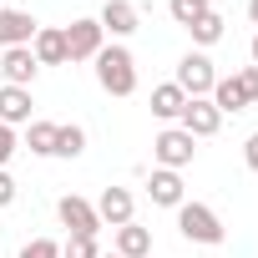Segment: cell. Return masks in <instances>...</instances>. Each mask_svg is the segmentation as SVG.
<instances>
[{"mask_svg": "<svg viewBox=\"0 0 258 258\" xmlns=\"http://www.w3.org/2000/svg\"><path fill=\"white\" fill-rule=\"evenodd\" d=\"M253 66H258V36H253Z\"/></svg>", "mask_w": 258, "mask_h": 258, "instance_id": "29", "label": "cell"}, {"mask_svg": "<svg viewBox=\"0 0 258 258\" xmlns=\"http://www.w3.org/2000/svg\"><path fill=\"white\" fill-rule=\"evenodd\" d=\"M61 36H66V61H96V51L106 46V31H101V21H91V16L71 21Z\"/></svg>", "mask_w": 258, "mask_h": 258, "instance_id": "4", "label": "cell"}, {"mask_svg": "<svg viewBox=\"0 0 258 258\" xmlns=\"http://www.w3.org/2000/svg\"><path fill=\"white\" fill-rule=\"evenodd\" d=\"M81 152H86V132H81L76 121H66L61 132H56V157H81Z\"/></svg>", "mask_w": 258, "mask_h": 258, "instance_id": "19", "label": "cell"}, {"mask_svg": "<svg viewBox=\"0 0 258 258\" xmlns=\"http://www.w3.org/2000/svg\"><path fill=\"white\" fill-rule=\"evenodd\" d=\"M243 162L258 172V132H248V142H243Z\"/></svg>", "mask_w": 258, "mask_h": 258, "instance_id": "27", "label": "cell"}, {"mask_svg": "<svg viewBox=\"0 0 258 258\" xmlns=\"http://www.w3.org/2000/svg\"><path fill=\"white\" fill-rule=\"evenodd\" d=\"M31 56H36V66H66V36L56 26H41L31 41Z\"/></svg>", "mask_w": 258, "mask_h": 258, "instance_id": "15", "label": "cell"}, {"mask_svg": "<svg viewBox=\"0 0 258 258\" xmlns=\"http://www.w3.org/2000/svg\"><path fill=\"white\" fill-rule=\"evenodd\" d=\"M36 56L31 46H11V51H0V86H31L36 81Z\"/></svg>", "mask_w": 258, "mask_h": 258, "instance_id": "8", "label": "cell"}, {"mask_svg": "<svg viewBox=\"0 0 258 258\" xmlns=\"http://www.w3.org/2000/svg\"><path fill=\"white\" fill-rule=\"evenodd\" d=\"M16 147H21V137H16V126H6V121H0V167H6V162L16 157Z\"/></svg>", "mask_w": 258, "mask_h": 258, "instance_id": "24", "label": "cell"}, {"mask_svg": "<svg viewBox=\"0 0 258 258\" xmlns=\"http://www.w3.org/2000/svg\"><path fill=\"white\" fill-rule=\"evenodd\" d=\"M61 258H101V248H96V238H66Z\"/></svg>", "mask_w": 258, "mask_h": 258, "instance_id": "22", "label": "cell"}, {"mask_svg": "<svg viewBox=\"0 0 258 258\" xmlns=\"http://www.w3.org/2000/svg\"><path fill=\"white\" fill-rule=\"evenodd\" d=\"M248 21H253V26H258V0H248Z\"/></svg>", "mask_w": 258, "mask_h": 258, "instance_id": "28", "label": "cell"}, {"mask_svg": "<svg viewBox=\"0 0 258 258\" xmlns=\"http://www.w3.org/2000/svg\"><path fill=\"white\" fill-rule=\"evenodd\" d=\"M96 21H101V31H106V36H116V41H121V36H132V31H137V6H132V0H106Z\"/></svg>", "mask_w": 258, "mask_h": 258, "instance_id": "12", "label": "cell"}, {"mask_svg": "<svg viewBox=\"0 0 258 258\" xmlns=\"http://www.w3.org/2000/svg\"><path fill=\"white\" fill-rule=\"evenodd\" d=\"M187 31H192V41H198V46H218V41H223V16H218V11H208V16H203L198 26H187Z\"/></svg>", "mask_w": 258, "mask_h": 258, "instance_id": "21", "label": "cell"}, {"mask_svg": "<svg viewBox=\"0 0 258 258\" xmlns=\"http://www.w3.org/2000/svg\"><path fill=\"white\" fill-rule=\"evenodd\" d=\"M238 86H243V96H248V106L258 101V66H243L238 71Z\"/></svg>", "mask_w": 258, "mask_h": 258, "instance_id": "25", "label": "cell"}, {"mask_svg": "<svg viewBox=\"0 0 258 258\" xmlns=\"http://www.w3.org/2000/svg\"><path fill=\"white\" fill-rule=\"evenodd\" d=\"M208 101L228 116V111H243L248 106V96H243V86H238V76H218V86L208 91Z\"/></svg>", "mask_w": 258, "mask_h": 258, "instance_id": "17", "label": "cell"}, {"mask_svg": "<svg viewBox=\"0 0 258 258\" xmlns=\"http://www.w3.org/2000/svg\"><path fill=\"white\" fill-rule=\"evenodd\" d=\"M167 11H172V21H177V26H198L213 6H208V0H167Z\"/></svg>", "mask_w": 258, "mask_h": 258, "instance_id": "20", "label": "cell"}, {"mask_svg": "<svg viewBox=\"0 0 258 258\" xmlns=\"http://www.w3.org/2000/svg\"><path fill=\"white\" fill-rule=\"evenodd\" d=\"M182 106H187V91H182L177 81H162V86H152V116H162V121H177V116H182Z\"/></svg>", "mask_w": 258, "mask_h": 258, "instance_id": "16", "label": "cell"}, {"mask_svg": "<svg viewBox=\"0 0 258 258\" xmlns=\"http://www.w3.org/2000/svg\"><path fill=\"white\" fill-rule=\"evenodd\" d=\"M177 86H182L187 96H208V91L218 86V71H213L208 51H187V56L177 61Z\"/></svg>", "mask_w": 258, "mask_h": 258, "instance_id": "5", "label": "cell"}, {"mask_svg": "<svg viewBox=\"0 0 258 258\" xmlns=\"http://www.w3.org/2000/svg\"><path fill=\"white\" fill-rule=\"evenodd\" d=\"M192 152H198V142L182 132V126H162V132L152 137V157H157V167H167V172H182V167L192 162Z\"/></svg>", "mask_w": 258, "mask_h": 258, "instance_id": "3", "label": "cell"}, {"mask_svg": "<svg viewBox=\"0 0 258 258\" xmlns=\"http://www.w3.org/2000/svg\"><path fill=\"white\" fill-rule=\"evenodd\" d=\"M101 258H116V253H101Z\"/></svg>", "mask_w": 258, "mask_h": 258, "instance_id": "30", "label": "cell"}, {"mask_svg": "<svg viewBox=\"0 0 258 258\" xmlns=\"http://www.w3.org/2000/svg\"><path fill=\"white\" fill-rule=\"evenodd\" d=\"M56 132H61V121H31L26 147H31L36 157H56Z\"/></svg>", "mask_w": 258, "mask_h": 258, "instance_id": "18", "label": "cell"}, {"mask_svg": "<svg viewBox=\"0 0 258 258\" xmlns=\"http://www.w3.org/2000/svg\"><path fill=\"white\" fill-rule=\"evenodd\" d=\"M56 218L71 228V238H96V233H101L96 203H86V198H76V192H66V198L56 203Z\"/></svg>", "mask_w": 258, "mask_h": 258, "instance_id": "6", "label": "cell"}, {"mask_svg": "<svg viewBox=\"0 0 258 258\" xmlns=\"http://www.w3.org/2000/svg\"><path fill=\"white\" fill-rule=\"evenodd\" d=\"M132 213H137V198L126 192V187H101V198H96V218H101V228H106V223H111V228L132 223Z\"/></svg>", "mask_w": 258, "mask_h": 258, "instance_id": "10", "label": "cell"}, {"mask_svg": "<svg viewBox=\"0 0 258 258\" xmlns=\"http://www.w3.org/2000/svg\"><path fill=\"white\" fill-rule=\"evenodd\" d=\"M147 198L157 208H182L187 203V187H182V172H167V167H152L147 177Z\"/></svg>", "mask_w": 258, "mask_h": 258, "instance_id": "11", "label": "cell"}, {"mask_svg": "<svg viewBox=\"0 0 258 258\" xmlns=\"http://www.w3.org/2000/svg\"><path fill=\"white\" fill-rule=\"evenodd\" d=\"M177 126L198 142V137H213L218 126H223V111L208 101V96H187V106H182V116H177Z\"/></svg>", "mask_w": 258, "mask_h": 258, "instance_id": "7", "label": "cell"}, {"mask_svg": "<svg viewBox=\"0 0 258 258\" xmlns=\"http://www.w3.org/2000/svg\"><path fill=\"white\" fill-rule=\"evenodd\" d=\"M21 258H61V243H56V238H31V243L21 248Z\"/></svg>", "mask_w": 258, "mask_h": 258, "instance_id": "23", "label": "cell"}, {"mask_svg": "<svg viewBox=\"0 0 258 258\" xmlns=\"http://www.w3.org/2000/svg\"><path fill=\"white\" fill-rule=\"evenodd\" d=\"M96 86L106 96H132L137 91V56L126 46H101L96 51Z\"/></svg>", "mask_w": 258, "mask_h": 258, "instance_id": "1", "label": "cell"}, {"mask_svg": "<svg viewBox=\"0 0 258 258\" xmlns=\"http://www.w3.org/2000/svg\"><path fill=\"white\" fill-rule=\"evenodd\" d=\"M177 228H182L187 243H203V248H218V243L228 238L223 218H218L208 203H182V208H177Z\"/></svg>", "mask_w": 258, "mask_h": 258, "instance_id": "2", "label": "cell"}, {"mask_svg": "<svg viewBox=\"0 0 258 258\" xmlns=\"http://www.w3.org/2000/svg\"><path fill=\"white\" fill-rule=\"evenodd\" d=\"M31 86H0V121H6V126H31Z\"/></svg>", "mask_w": 258, "mask_h": 258, "instance_id": "14", "label": "cell"}, {"mask_svg": "<svg viewBox=\"0 0 258 258\" xmlns=\"http://www.w3.org/2000/svg\"><path fill=\"white\" fill-rule=\"evenodd\" d=\"M11 203H16V177L0 167V208H11Z\"/></svg>", "mask_w": 258, "mask_h": 258, "instance_id": "26", "label": "cell"}, {"mask_svg": "<svg viewBox=\"0 0 258 258\" xmlns=\"http://www.w3.org/2000/svg\"><path fill=\"white\" fill-rule=\"evenodd\" d=\"M36 16L31 11H6L0 6V51H11V46H31L36 41Z\"/></svg>", "mask_w": 258, "mask_h": 258, "instance_id": "9", "label": "cell"}, {"mask_svg": "<svg viewBox=\"0 0 258 258\" xmlns=\"http://www.w3.org/2000/svg\"><path fill=\"white\" fill-rule=\"evenodd\" d=\"M111 233H116V258H147L152 253V228H142L137 218L111 228Z\"/></svg>", "mask_w": 258, "mask_h": 258, "instance_id": "13", "label": "cell"}]
</instances>
